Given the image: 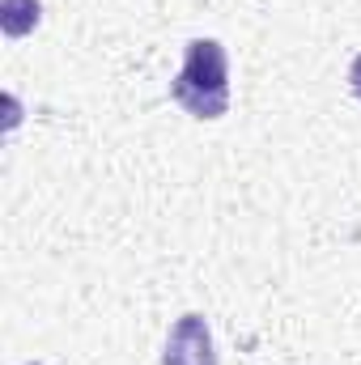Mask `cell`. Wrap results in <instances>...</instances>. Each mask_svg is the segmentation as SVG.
<instances>
[{
  "label": "cell",
  "mask_w": 361,
  "mask_h": 365,
  "mask_svg": "<svg viewBox=\"0 0 361 365\" xmlns=\"http://www.w3.org/2000/svg\"><path fill=\"white\" fill-rule=\"evenodd\" d=\"M171 102L200 123H213L230 110V56L217 38H191L183 51V68L171 81Z\"/></svg>",
  "instance_id": "1"
},
{
  "label": "cell",
  "mask_w": 361,
  "mask_h": 365,
  "mask_svg": "<svg viewBox=\"0 0 361 365\" xmlns=\"http://www.w3.org/2000/svg\"><path fill=\"white\" fill-rule=\"evenodd\" d=\"M162 365H217V344L208 331V319L187 310L171 323L166 349H162Z\"/></svg>",
  "instance_id": "2"
},
{
  "label": "cell",
  "mask_w": 361,
  "mask_h": 365,
  "mask_svg": "<svg viewBox=\"0 0 361 365\" xmlns=\"http://www.w3.org/2000/svg\"><path fill=\"white\" fill-rule=\"evenodd\" d=\"M39 21H43V4L39 0H0V30L9 38H26Z\"/></svg>",
  "instance_id": "3"
},
{
  "label": "cell",
  "mask_w": 361,
  "mask_h": 365,
  "mask_svg": "<svg viewBox=\"0 0 361 365\" xmlns=\"http://www.w3.org/2000/svg\"><path fill=\"white\" fill-rule=\"evenodd\" d=\"M349 90H353V98L361 102V51L353 56V64H349Z\"/></svg>",
  "instance_id": "4"
},
{
  "label": "cell",
  "mask_w": 361,
  "mask_h": 365,
  "mask_svg": "<svg viewBox=\"0 0 361 365\" xmlns=\"http://www.w3.org/2000/svg\"><path fill=\"white\" fill-rule=\"evenodd\" d=\"M26 365H43V361H26Z\"/></svg>",
  "instance_id": "5"
}]
</instances>
